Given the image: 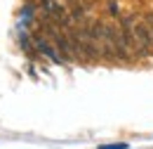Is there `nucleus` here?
Listing matches in <instances>:
<instances>
[{"mask_svg": "<svg viewBox=\"0 0 153 149\" xmlns=\"http://www.w3.org/2000/svg\"><path fill=\"white\" fill-rule=\"evenodd\" d=\"M120 24H123L125 33H127V38H130L134 59H137V57H139V59H149V57H153V38H151V33H149V26H146L144 17L130 14V17L123 19Z\"/></svg>", "mask_w": 153, "mask_h": 149, "instance_id": "obj_1", "label": "nucleus"}, {"mask_svg": "<svg viewBox=\"0 0 153 149\" xmlns=\"http://www.w3.org/2000/svg\"><path fill=\"white\" fill-rule=\"evenodd\" d=\"M33 45H36V50H38V52H42L45 57H50L52 62H57V64H61V57L57 55V50H54V45H50V43H47V38H42L40 33H36V36H33Z\"/></svg>", "mask_w": 153, "mask_h": 149, "instance_id": "obj_2", "label": "nucleus"}, {"mask_svg": "<svg viewBox=\"0 0 153 149\" xmlns=\"http://www.w3.org/2000/svg\"><path fill=\"white\" fill-rule=\"evenodd\" d=\"M99 149H130L127 142H115V144H101Z\"/></svg>", "mask_w": 153, "mask_h": 149, "instance_id": "obj_3", "label": "nucleus"}, {"mask_svg": "<svg viewBox=\"0 0 153 149\" xmlns=\"http://www.w3.org/2000/svg\"><path fill=\"white\" fill-rule=\"evenodd\" d=\"M144 21H146L149 33H151V38H153V12H146V14H144Z\"/></svg>", "mask_w": 153, "mask_h": 149, "instance_id": "obj_4", "label": "nucleus"}]
</instances>
